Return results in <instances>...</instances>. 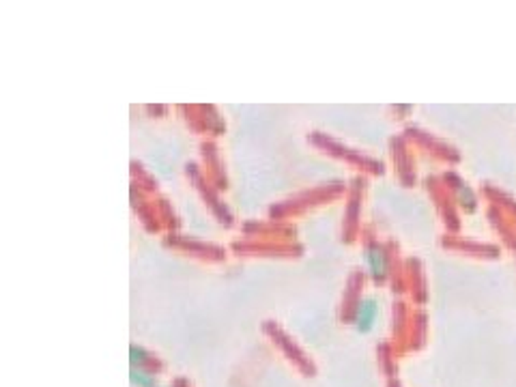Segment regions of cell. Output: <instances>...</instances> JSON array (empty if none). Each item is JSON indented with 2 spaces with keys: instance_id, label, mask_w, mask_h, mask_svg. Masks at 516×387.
<instances>
[{
  "instance_id": "cell-3",
  "label": "cell",
  "mask_w": 516,
  "mask_h": 387,
  "mask_svg": "<svg viewBox=\"0 0 516 387\" xmlns=\"http://www.w3.org/2000/svg\"><path fill=\"white\" fill-rule=\"evenodd\" d=\"M129 379H132V383L138 387H155V376L142 368H134L132 374H129Z\"/></svg>"
},
{
  "instance_id": "cell-1",
  "label": "cell",
  "mask_w": 516,
  "mask_h": 387,
  "mask_svg": "<svg viewBox=\"0 0 516 387\" xmlns=\"http://www.w3.org/2000/svg\"><path fill=\"white\" fill-rule=\"evenodd\" d=\"M376 312H379V306H376V301L374 299H362L360 301V306H357V310H355V327H357V331H362V333H366V331H370L372 329V325H374V319H376Z\"/></svg>"
},
{
  "instance_id": "cell-4",
  "label": "cell",
  "mask_w": 516,
  "mask_h": 387,
  "mask_svg": "<svg viewBox=\"0 0 516 387\" xmlns=\"http://www.w3.org/2000/svg\"><path fill=\"white\" fill-rule=\"evenodd\" d=\"M129 353H132V364L134 366L138 364V368L147 362V353L142 349H138V347H132V349H129Z\"/></svg>"
},
{
  "instance_id": "cell-2",
  "label": "cell",
  "mask_w": 516,
  "mask_h": 387,
  "mask_svg": "<svg viewBox=\"0 0 516 387\" xmlns=\"http://www.w3.org/2000/svg\"><path fill=\"white\" fill-rule=\"evenodd\" d=\"M366 263L370 267V274L374 278H383L385 276V269H387V258L383 254V250L379 245H370L366 247Z\"/></svg>"
}]
</instances>
